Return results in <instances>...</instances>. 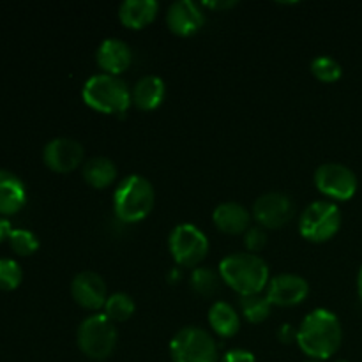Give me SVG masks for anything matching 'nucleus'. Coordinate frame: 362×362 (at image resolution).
<instances>
[{"instance_id": "6", "label": "nucleus", "mask_w": 362, "mask_h": 362, "mask_svg": "<svg viewBox=\"0 0 362 362\" xmlns=\"http://www.w3.org/2000/svg\"><path fill=\"white\" fill-rule=\"evenodd\" d=\"M341 228V211L336 204L318 200L308 205L299 219V232L310 243H327Z\"/></svg>"}, {"instance_id": "8", "label": "nucleus", "mask_w": 362, "mask_h": 362, "mask_svg": "<svg viewBox=\"0 0 362 362\" xmlns=\"http://www.w3.org/2000/svg\"><path fill=\"white\" fill-rule=\"evenodd\" d=\"M168 247L180 267H197L209 253L207 235L191 223H180L170 232Z\"/></svg>"}, {"instance_id": "23", "label": "nucleus", "mask_w": 362, "mask_h": 362, "mask_svg": "<svg viewBox=\"0 0 362 362\" xmlns=\"http://www.w3.org/2000/svg\"><path fill=\"white\" fill-rule=\"evenodd\" d=\"M271 306L267 296H246L240 299V310H243L244 318L251 324H262L271 315Z\"/></svg>"}, {"instance_id": "21", "label": "nucleus", "mask_w": 362, "mask_h": 362, "mask_svg": "<svg viewBox=\"0 0 362 362\" xmlns=\"http://www.w3.org/2000/svg\"><path fill=\"white\" fill-rule=\"evenodd\" d=\"M209 324H211L212 331L221 338H232L239 332L240 329V318L239 313L230 306L228 303L212 304L211 311H209Z\"/></svg>"}, {"instance_id": "29", "label": "nucleus", "mask_w": 362, "mask_h": 362, "mask_svg": "<svg viewBox=\"0 0 362 362\" xmlns=\"http://www.w3.org/2000/svg\"><path fill=\"white\" fill-rule=\"evenodd\" d=\"M223 362H257V359H255V356L250 352V350L233 349L225 354Z\"/></svg>"}, {"instance_id": "13", "label": "nucleus", "mask_w": 362, "mask_h": 362, "mask_svg": "<svg viewBox=\"0 0 362 362\" xmlns=\"http://www.w3.org/2000/svg\"><path fill=\"white\" fill-rule=\"evenodd\" d=\"M310 293V285L297 274H279L269 281L267 299L272 306L290 308L303 303Z\"/></svg>"}, {"instance_id": "32", "label": "nucleus", "mask_w": 362, "mask_h": 362, "mask_svg": "<svg viewBox=\"0 0 362 362\" xmlns=\"http://www.w3.org/2000/svg\"><path fill=\"white\" fill-rule=\"evenodd\" d=\"M204 6L211 7V9H226V7L235 6V2H205Z\"/></svg>"}, {"instance_id": "7", "label": "nucleus", "mask_w": 362, "mask_h": 362, "mask_svg": "<svg viewBox=\"0 0 362 362\" xmlns=\"http://www.w3.org/2000/svg\"><path fill=\"white\" fill-rule=\"evenodd\" d=\"M173 362H216L218 345L205 329L184 327L170 341Z\"/></svg>"}, {"instance_id": "22", "label": "nucleus", "mask_w": 362, "mask_h": 362, "mask_svg": "<svg viewBox=\"0 0 362 362\" xmlns=\"http://www.w3.org/2000/svg\"><path fill=\"white\" fill-rule=\"evenodd\" d=\"M221 276L209 267H197L191 274V288L200 297H212L219 292Z\"/></svg>"}, {"instance_id": "2", "label": "nucleus", "mask_w": 362, "mask_h": 362, "mask_svg": "<svg viewBox=\"0 0 362 362\" xmlns=\"http://www.w3.org/2000/svg\"><path fill=\"white\" fill-rule=\"evenodd\" d=\"M219 276L239 296H258L269 283V265L253 253H233L219 264Z\"/></svg>"}, {"instance_id": "26", "label": "nucleus", "mask_w": 362, "mask_h": 362, "mask_svg": "<svg viewBox=\"0 0 362 362\" xmlns=\"http://www.w3.org/2000/svg\"><path fill=\"white\" fill-rule=\"evenodd\" d=\"M9 244L13 247V251L21 257H28V255L35 253L39 247V239L34 232L25 228H13V232L9 233Z\"/></svg>"}, {"instance_id": "9", "label": "nucleus", "mask_w": 362, "mask_h": 362, "mask_svg": "<svg viewBox=\"0 0 362 362\" xmlns=\"http://www.w3.org/2000/svg\"><path fill=\"white\" fill-rule=\"evenodd\" d=\"M315 184L324 197L336 202H346L354 198L359 187L357 175L341 163H325L315 172Z\"/></svg>"}, {"instance_id": "33", "label": "nucleus", "mask_w": 362, "mask_h": 362, "mask_svg": "<svg viewBox=\"0 0 362 362\" xmlns=\"http://www.w3.org/2000/svg\"><path fill=\"white\" fill-rule=\"evenodd\" d=\"M357 296H359V299L362 303V267L359 271V276H357Z\"/></svg>"}, {"instance_id": "24", "label": "nucleus", "mask_w": 362, "mask_h": 362, "mask_svg": "<svg viewBox=\"0 0 362 362\" xmlns=\"http://www.w3.org/2000/svg\"><path fill=\"white\" fill-rule=\"evenodd\" d=\"M134 300L131 296L122 292H117L106 299L105 304V317L112 322H126L133 317L134 313Z\"/></svg>"}, {"instance_id": "25", "label": "nucleus", "mask_w": 362, "mask_h": 362, "mask_svg": "<svg viewBox=\"0 0 362 362\" xmlns=\"http://www.w3.org/2000/svg\"><path fill=\"white\" fill-rule=\"evenodd\" d=\"M311 73L317 80L324 81V83H334L341 78L343 69L338 60L332 59V57L322 55L311 62Z\"/></svg>"}, {"instance_id": "30", "label": "nucleus", "mask_w": 362, "mask_h": 362, "mask_svg": "<svg viewBox=\"0 0 362 362\" xmlns=\"http://www.w3.org/2000/svg\"><path fill=\"white\" fill-rule=\"evenodd\" d=\"M278 338L281 343H292L297 341V331L293 329V325L283 324L278 331Z\"/></svg>"}, {"instance_id": "18", "label": "nucleus", "mask_w": 362, "mask_h": 362, "mask_svg": "<svg viewBox=\"0 0 362 362\" xmlns=\"http://www.w3.org/2000/svg\"><path fill=\"white\" fill-rule=\"evenodd\" d=\"M159 13L156 0H126L119 7V20L124 27L140 30L151 25Z\"/></svg>"}, {"instance_id": "31", "label": "nucleus", "mask_w": 362, "mask_h": 362, "mask_svg": "<svg viewBox=\"0 0 362 362\" xmlns=\"http://www.w3.org/2000/svg\"><path fill=\"white\" fill-rule=\"evenodd\" d=\"M11 232H13V228H11L9 219H7L6 216H0V243H2L4 239H9Z\"/></svg>"}, {"instance_id": "28", "label": "nucleus", "mask_w": 362, "mask_h": 362, "mask_svg": "<svg viewBox=\"0 0 362 362\" xmlns=\"http://www.w3.org/2000/svg\"><path fill=\"white\" fill-rule=\"evenodd\" d=\"M244 244H246L247 251L253 255L264 250L267 246V232H265V228H262V226H250L246 237H244Z\"/></svg>"}, {"instance_id": "1", "label": "nucleus", "mask_w": 362, "mask_h": 362, "mask_svg": "<svg viewBox=\"0 0 362 362\" xmlns=\"http://www.w3.org/2000/svg\"><path fill=\"white\" fill-rule=\"evenodd\" d=\"M343 331L339 318L332 311L315 310L297 329V345L308 357L317 361L331 359L341 346Z\"/></svg>"}, {"instance_id": "12", "label": "nucleus", "mask_w": 362, "mask_h": 362, "mask_svg": "<svg viewBox=\"0 0 362 362\" xmlns=\"http://www.w3.org/2000/svg\"><path fill=\"white\" fill-rule=\"evenodd\" d=\"M71 296L76 300L78 306L85 310H101L105 308L108 292H106V283L98 272L83 271L74 276L71 283Z\"/></svg>"}, {"instance_id": "19", "label": "nucleus", "mask_w": 362, "mask_h": 362, "mask_svg": "<svg viewBox=\"0 0 362 362\" xmlns=\"http://www.w3.org/2000/svg\"><path fill=\"white\" fill-rule=\"evenodd\" d=\"M165 94V81L159 76L148 74V76H144L141 80L136 81L134 88L131 90V99H133V105L138 110H141V112H152V110L161 106Z\"/></svg>"}, {"instance_id": "3", "label": "nucleus", "mask_w": 362, "mask_h": 362, "mask_svg": "<svg viewBox=\"0 0 362 362\" xmlns=\"http://www.w3.org/2000/svg\"><path fill=\"white\" fill-rule=\"evenodd\" d=\"M156 204L154 186L141 175H129L117 186L113 211L122 223H138L147 218Z\"/></svg>"}, {"instance_id": "20", "label": "nucleus", "mask_w": 362, "mask_h": 362, "mask_svg": "<svg viewBox=\"0 0 362 362\" xmlns=\"http://www.w3.org/2000/svg\"><path fill=\"white\" fill-rule=\"evenodd\" d=\"M81 173L88 186L94 189H105L115 180L117 166L112 159L105 158V156H95V158L85 161Z\"/></svg>"}, {"instance_id": "17", "label": "nucleus", "mask_w": 362, "mask_h": 362, "mask_svg": "<svg viewBox=\"0 0 362 362\" xmlns=\"http://www.w3.org/2000/svg\"><path fill=\"white\" fill-rule=\"evenodd\" d=\"M27 202L25 184L16 173L0 168V216L16 214Z\"/></svg>"}, {"instance_id": "4", "label": "nucleus", "mask_w": 362, "mask_h": 362, "mask_svg": "<svg viewBox=\"0 0 362 362\" xmlns=\"http://www.w3.org/2000/svg\"><path fill=\"white\" fill-rule=\"evenodd\" d=\"M85 105L98 113H126L131 106V90L119 76L99 73L88 78L81 90Z\"/></svg>"}, {"instance_id": "16", "label": "nucleus", "mask_w": 362, "mask_h": 362, "mask_svg": "<svg viewBox=\"0 0 362 362\" xmlns=\"http://www.w3.org/2000/svg\"><path fill=\"white\" fill-rule=\"evenodd\" d=\"M212 221L219 232L228 233V235H239V233L250 230L251 214L246 207H243L237 202H225L214 209Z\"/></svg>"}, {"instance_id": "5", "label": "nucleus", "mask_w": 362, "mask_h": 362, "mask_svg": "<svg viewBox=\"0 0 362 362\" xmlns=\"http://www.w3.org/2000/svg\"><path fill=\"white\" fill-rule=\"evenodd\" d=\"M117 329L110 318L103 315H92L85 318L76 332L78 349L83 356L94 361H105L117 346Z\"/></svg>"}, {"instance_id": "15", "label": "nucleus", "mask_w": 362, "mask_h": 362, "mask_svg": "<svg viewBox=\"0 0 362 362\" xmlns=\"http://www.w3.org/2000/svg\"><path fill=\"white\" fill-rule=\"evenodd\" d=\"M95 60H98L101 71H105V74L119 76L133 62V52L122 39L110 37L101 42L98 53H95Z\"/></svg>"}, {"instance_id": "14", "label": "nucleus", "mask_w": 362, "mask_h": 362, "mask_svg": "<svg viewBox=\"0 0 362 362\" xmlns=\"http://www.w3.org/2000/svg\"><path fill=\"white\" fill-rule=\"evenodd\" d=\"M166 23L175 35L189 37L204 27L205 14L198 4L191 0H177L168 7Z\"/></svg>"}, {"instance_id": "27", "label": "nucleus", "mask_w": 362, "mask_h": 362, "mask_svg": "<svg viewBox=\"0 0 362 362\" xmlns=\"http://www.w3.org/2000/svg\"><path fill=\"white\" fill-rule=\"evenodd\" d=\"M21 279H23V272H21L20 264L13 258H0V288H18Z\"/></svg>"}, {"instance_id": "11", "label": "nucleus", "mask_w": 362, "mask_h": 362, "mask_svg": "<svg viewBox=\"0 0 362 362\" xmlns=\"http://www.w3.org/2000/svg\"><path fill=\"white\" fill-rule=\"evenodd\" d=\"M85 148L73 138H53L42 148V161L52 172L69 173L83 163Z\"/></svg>"}, {"instance_id": "34", "label": "nucleus", "mask_w": 362, "mask_h": 362, "mask_svg": "<svg viewBox=\"0 0 362 362\" xmlns=\"http://www.w3.org/2000/svg\"><path fill=\"white\" fill-rule=\"evenodd\" d=\"M336 362H346V361H343V359H339V361H336Z\"/></svg>"}, {"instance_id": "10", "label": "nucleus", "mask_w": 362, "mask_h": 362, "mask_svg": "<svg viewBox=\"0 0 362 362\" xmlns=\"http://www.w3.org/2000/svg\"><path fill=\"white\" fill-rule=\"evenodd\" d=\"M293 202L285 193H265L253 204V218L265 230L283 228L293 218Z\"/></svg>"}]
</instances>
